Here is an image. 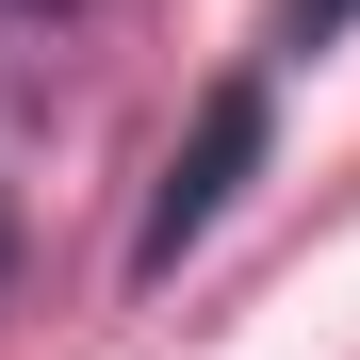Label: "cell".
I'll return each mask as SVG.
<instances>
[{"label":"cell","instance_id":"cell-1","mask_svg":"<svg viewBox=\"0 0 360 360\" xmlns=\"http://www.w3.org/2000/svg\"><path fill=\"white\" fill-rule=\"evenodd\" d=\"M246 164H262V82H229V98L197 115V148L164 164V197H148V229H131V262L164 278V262H180V246H197V229L229 213V180H246Z\"/></svg>","mask_w":360,"mask_h":360},{"label":"cell","instance_id":"cell-2","mask_svg":"<svg viewBox=\"0 0 360 360\" xmlns=\"http://www.w3.org/2000/svg\"><path fill=\"white\" fill-rule=\"evenodd\" d=\"M344 17H360V0H278V49H328Z\"/></svg>","mask_w":360,"mask_h":360},{"label":"cell","instance_id":"cell-3","mask_svg":"<svg viewBox=\"0 0 360 360\" xmlns=\"http://www.w3.org/2000/svg\"><path fill=\"white\" fill-rule=\"evenodd\" d=\"M17 17H49V0H17Z\"/></svg>","mask_w":360,"mask_h":360}]
</instances>
